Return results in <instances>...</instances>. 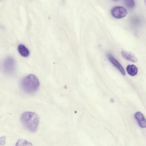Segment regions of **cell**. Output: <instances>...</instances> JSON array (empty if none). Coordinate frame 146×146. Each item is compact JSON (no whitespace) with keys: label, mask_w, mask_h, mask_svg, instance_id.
Segmentation results:
<instances>
[{"label":"cell","mask_w":146,"mask_h":146,"mask_svg":"<svg viewBox=\"0 0 146 146\" xmlns=\"http://www.w3.org/2000/svg\"><path fill=\"white\" fill-rule=\"evenodd\" d=\"M20 121L27 130L31 132H34L37 129L40 120L39 116L36 113L27 111L21 114Z\"/></svg>","instance_id":"obj_1"},{"label":"cell","mask_w":146,"mask_h":146,"mask_svg":"<svg viewBox=\"0 0 146 146\" xmlns=\"http://www.w3.org/2000/svg\"><path fill=\"white\" fill-rule=\"evenodd\" d=\"M21 85L24 91L28 93H32L38 90L40 83L35 75L30 74L26 76L22 79Z\"/></svg>","instance_id":"obj_2"},{"label":"cell","mask_w":146,"mask_h":146,"mask_svg":"<svg viewBox=\"0 0 146 146\" xmlns=\"http://www.w3.org/2000/svg\"><path fill=\"white\" fill-rule=\"evenodd\" d=\"M16 68V62L15 59L11 57H9L4 60L3 69L5 74L11 75L13 74Z\"/></svg>","instance_id":"obj_3"},{"label":"cell","mask_w":146,"mask_h":146,"mask_svg":"<svg viewBox=\"0 0 146 146\" xmlns=\"http://www.w3.org/2000/svg\"><path fill=\"white\" fill-rule=\"evenodd\" d=\"M111 12L112 16L116 19L123 18L125 17L127 14V11L125 8L119 6L112 8Z\"/></svg>","instance_id":"obj_4"},{"label":"cell","mask_w":146,"mask_h":146,"mask_svg":"<svg viewBox=\"0 0 146 146\" xmlns=\"http://www.w3.org/2000/svg\"><path fill=\"white\" fill-rule=\"evenodd\" d=\"M108 58L110 61L114 65L123 75L125 74V71L120 63L110 54L108 55Z\"/></svg>","instance_id":"obj_5"},{"label":"cell","mask_w":146,"mask_h":146,"mask_svg":"<svg viewBox=\"0 0 146 146\" xmlns=\"http://www.w3.org/2000/svg\"><path fill=\"white\" fill-rule=\"evenodd\" d=\"M134 116L141 127L142 128L146 127V119L141 112L138 111L136 113Z\"/></svg>","instance_id":"obj_6"},{"label":"cell","mask_w":146,"mask_h":146,"mask_svg":"<svg viewBox=\"0 0 146 146\" xmlns=\"http://www.w3.org/2000/svg\"><path fill=\"white\" fill-rule=\"evenodd\" d=\"M121 54L123 58L127 60L134 62L137 61V58L131 53L123 50L121 52Z\"/></svg>","instance_id":"obj_7"},{"label":"cell","mask_w":146,"mask_h":146,"mask_svg":"<svg viewBox=\"0 0 146 146\" xmlns=\"http://www.w3.org/2000/svg\"><path fill=\"white\" fill-rule=\"evenodd\" d=\"M18 50L20 54L23 57H27L29 55V50L23 44H20L18 46Z\"/></svg>","instance_id":"obj_8"},{"label":"cell","mask_w":146,"mask_h":146,"mask_svg":"<svg viewBox=\"0 0 146 146\" xmlns=\"http://www.w3.org/2000/svg\"><path fill=\"white\" fill-rule=\"evenodd\" d=\"M126 70L127 73L132 76L136 75L138 72L137 68L133 64L128 65L126 68Z\"/></svg>","instance_id":"obj_9"},{"label":"cell","mask_w":146,"mask_h":146,"mask_svg":"<svg viewBox=\"0 0 146 146\" xmlns=\"http://www.w3.org/2000/svg\"><path fill=\"white\" fill-rule=\"evenodd\" d=\"M126 6L129 9H132L135 6V3L134 0H124Z\"/></svg>","instance_id":"obj_10"},{"label":"cell","mask_w":146,"mask_h":146,"mask_svg":"<svg viewBox=\"0 0 146 146\" xmlns=\"http://www.w3.org/2000/svg\"><path fill=\"white\" fill-rule=\"evenodd\" d=\"M144 2V3L146 5V0H143Z\"/></svg>","instance_id":"obj_11"},{"label":"cell","mask_w":146,"mask_h":146,"mask_svg":"<svg viewBox=\"0 0 146 146\" xmlns=\"http://www.w3.org/2000/svg\"></svg>","instance_id":"obj_12"}]
</instances>
